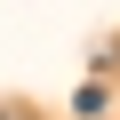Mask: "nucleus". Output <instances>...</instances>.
Listing matches in <instances>:
<instances>
[{
  "instance_id": "nucleus-1",
  "label": "nucleus",
  "mask_w": 120,
  "mask_h": 120,
  "mask_svg": "<svg viewBox=\"0 0 120 120\" xmlns=\"http://www.w3.org/2000/svg\"><path fill=\"white\" fill-rule=\"evenodd\" d=\"M104 104H112V88H104V80H88V88H80V96H72V112H80V120H96V112H104Z\"/></svg>"
}]
</instances>
